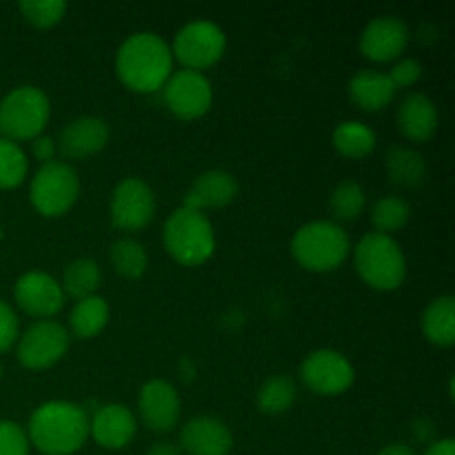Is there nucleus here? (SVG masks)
<instances>
[{
  "instance_id": "8",
  "label": "nucleus",
  "mask_w": 455,
  "mask_h": 455,
  "mask_svg": "<svg viewBox=\"0 0 455 455\" xmlns=\"http://www.w3.org/2000/svg\"><path fill=\"white\" fill-rule=\"evenodd\" d=\"M227 52V34L220 25L213 20L200 18V20L187 22L173 36L172 53L173 60L182 65V69L200 71L216 65Z\"/></svg>"
},
{
  "instance_id": "30",
  "label": "nucleus",
  "mask_w": 455,
  "mask_h": 455,
  "mask_svg": "<svg viewBox=\"0 0 455 455\" xmlns=\"http://www.w3.org/2000/svg\"><path fill=\"white\" fill-rule=\"evenodd\" d=\"M364 207H367V194H364L363 185L349 180V178L338 182L336 189L329 196V209H331L333 218L340 222H355L363 216Z\"/></svg>"
},
{
  "instance_id": "9",
  "label": "nucleus",
  "mask_w": 455,
  "mask_h": 455,
  "mask_svg": "<svg viewBox=\"0 0 455 455\" xmlns=\"http://www.w3.org/2000/svg\"><path fill=\"white\" fill-rule=\"evenodd\" d=\"M69 331L56 320H36L18 336V363L31 371L52 369L69 351Z\"/></svg>"
},
{
  "instance_id": "39",
  "label": "nucleus",
  "mask_w": 455,
  "mask_h": 455,
  "mask_svg": "<svg viewBox=\"0 0 455 455\" xmlns=\"http://www.w3.org/2000/svg\"><path fill=\"white\" fill-rule=\"evenodd\" d=\"M145 455H182V451L178 444L167 443V440H160V443L151 444V447L147 449Z\"/></svg>"
},
{
  "instance_id": "13",
  "label": "nucleus",
  "mask_w": 455,
  "mask_h": 455,
  "mask_svg": "<svg viewBox=\"0 0 455 455\" xmlns=\"http://www.w3.org/2000/svg\"><path fill=\"white\" fill-rule=\"evenodd\" d=\"M182 403L176 387L163 378L145 382L138 394V416L142 425L154 434H169L180 420Z\"/></svg>"
},
{
  "instance_id": "28",
  "label": "nucleus",
  "mask_w": 455,
  "mask_h": 455,
  "mask_svg": "<svg viewBox=\"0 0 455 455\" xmlns=\"http://www.w3.org/2000/svg\"><path fill=\"white\" fill-rule=\"evenodd\" d=\"M109 262L118 275L127 280H140L149 267V256L136 238H120L111 244Z\"/></svg>"
},
{
  "instance_id": "33",
  "label": "nucleus",
  "mask_w": 455,
  "mask_h": 455,
  "mask_svg": "<svg viewBox=\"0 0 455 455\" xmlns=\"http://www.w3.org/2000/svg\"><path fill=\"white\" fill-rule=\"evenodd\" d=\"M29 438L18 422L0 420V455H29Z\"/></svg>"
},
{
  "instance_id": "10",
  "label": "nucleus",
  "mask_w": 455,
  "mask_h": 455,
  "mask_svg": "<svg viewBox=\"0 0 455 455\" xmlns=\"http://www.w3.org/2000/svg\"><path fill=\"white\" fill-rule=\"evenodd\" d=\"M109 218L114 229L136 234L156 218V194L142 178L129 176L111 191Z\"/></svg>"
},
{
  "instance_id": "27",
  "label": "nucleus",
  "mask_w": 455,
  "mask_h": 455,
  "mask_svg": "<svg viewBox=\"0 0 455 455\" xmlns=\"http://www.w3.org/2000/svg\"><path fill=\"white\" fill-rule=\"evenodd\" d=\"M296 380L291 376H284V373H275V376L267 378L260 385L256 395V404L267 416H283L296 403Z\"/></svg>"
},
{
  "instance_id": "29",
  "label": "nucleus",
  "mask_w": 455,
  "mask_h": 455,
  "mask_svg": "<svg viewBox=\"0 0 455 455\" xmlns=\"http://www.w3.org/2000/svg\"><path fill=\"white\" fill-rule=\"evenodd\" d=\"M371 225L378 234L394 235L395 231H403L411 220V204L400 196H382L371 207Z\"/></svg>"
},
{
  "instance_id": "37",
  "label": "nucleus",
  "mask_w": 455,
  "mask_h": 455,
  "mask_svg": "<svg viewBox=\"0 0 455 455\" xmlns=\"http://www.w3.org/2000/svg\"><path fill=\"white\" fill-rule=\"evenodd\" d=\"M413 431V438L418 440V443H425V444H431L435 438V425L429 420V418H418L416 422H413L411 427Z\"/></svg>"
},
{
  "instance_id": "25",
  "label": "nucleus",
  "mask_w": 455,
  "mask_h": 455,
  "mask_svg": "<svg viewBox=\"0 0 455 455\" xmlns=\"http://www.w3.org/2000/svg\"><path fill=\"white\" fill-rule=\"evenodd\" d=\"M333 147L349 160H363L371 156L378 147V136L369 124L360 120H345L333 129Z\"/></svg>"
},
{
  "instance_id": "14",
  "label": "nucleus",
  "mask_w": 455,
  "mask_h": 455,
  "mask_svg": "<svg viewBox=\"0 0 455 455\" xmlns=\"http://www.w3.org/2000/svg\"><path fill=\"white\" fill-rule=\"evenodd\" d=\"M16 305L38 320H52L65 305V291L53 275L44 271H27L13 287Z\"/></svg>"
},
{
  "instance_id": "26",
  "label": "nucleus",
  "mask_w": 455,
  "mask_h": 455,
  "mask_svg": "<svg viewBox=\"0 0 455 455\" xmlns=\"http://www.w3.org/2000/svg\"><path fill=\"white\" fill-rule=\"evenodd\" d=\"M100 280L102 271L96 260H92V258H76L62 271L60 287L74 300H83V298L96 296V289L100 287Z\"/></svg>"
},
{
  "instance_id": "32",
  "label": "nucleus",
  "mask_w": 455,
  "mask_h": 455,
  "mask_svg": "<svg viewBox=\"0 0 455 455\" xmlns=\"http://www.w3.org/2000/svg\"><path fill=\"white\" fill-rule=\"evenodd\" d=\"M18 9L36 29H52L67 16V3L62 0H22Z\"/></svg>"
},
{
  "instance_id": "15",
  "label": "nucleus",
  "mask_w": 455,
  "mask_h": 455,
  "mask_svg": "<svg viewBox=\"0 0 455 455\" xmlns=\"http://www.w3.org/2000/svg\"><path fill=\"white\" fill-rule=\"evenodd\" d=\"M409 27L398 16H378L360 34V52L373 62L400 60L407 49Z\"/></svg>"
},
{
  "instance_id": "17",
  "label": "nucleus",
  "mask_w": 455,
  "mask_h": 455,
  "mask_svg": "<svg viewBox=\"0 0 455 455\" xmlns=\"http://www.w3.org/2000/svg\"><path fill=\"white\" fill-rule=\"evenodd\" d=\"M136 431L138 422L133 411L118 403L102 404L89 418V438H93V443L109 451L127 447L136 438Z\"/></svg>"
},
{
  "instance_id": "21",
  "label": "nucleus",
  "mask_w": 455,
  "mask_h": 455,
  "mask_svg": "<svg viewBox=\"0 0 455 455\" xmlns=\"http://www.w3.org/2000/svg\"><path fill=\"white\" fill-rule=\"evenodd\" d=\"M349 98L358 109L376 114L394 102L395 87L385 71L360 69L349 80Z\"/></svg>"
},
{
  "instance_id": "4",
  "label": "nucleus",
  "mask_w": 455,
  "mask_h": 455,
  "mask_svg": "<svg viewBox=\"0 0 455 455\" xmlns=\"http://www.w3.org/2000/svg\"><path fill=\"white\" fill-rule=\"evenodd\" d=\"M354 265L360 280L376 291H395L407 280V256L394 235L364 234L354 247Z\"/></svg>"
},
{
  "instance_id": "12",
  "label": "nucleus",
  "mask_w": 455,
  "mask_h": 455,
  "mask_svg": "<svg viewBox=\"0 0 455 455\" xmlns=\"http://www.w3.org/2000/svg\"><path fill=\"white\" fill-rule=\"evenodd\" d=\"M160 92H163L164 107L180 120L203 118L213 105L212 80L200 71H173Z\"/></svg>"
},
{
  "instance_id": "18",
  "label": "nucleus",
  "mask_w": 455,
  "mask_h": 455,
  "mask_svg": "<svg viewBox=\"0 0 455 455\" xmlns=\"http://www.w3.org/2000/svg\"><path fill=\"white\" fill-rule=\"evenodd\" d=\"M178 447L189 455H229L234 449V435L218 418L196 416L182 425Z\"/></svg>"
},
{
  "instance_id": "3",
  "label": "nucleus",
  "mask_w": 455,
  "mask_h": 455,
  "mask_svg": "<svg viewBox=\"0 0 455 455\" xmlns=\"http://www.w3.org/2000/svg\"><path fill=\"white\" fill-rule=\"evenodd\" d=\"M351 240L345 227L333 220H314L302 225L291 238V256L302 269L329 274L345 265Z\"/></svg>"
},
{
  "instance_id": "2",
  "label": "nucleus",
  "mask_w": 455,
  "mask_h": 455,
  "mask_svg": "<svg viewBox=\"0 0 455 455\" xmlns=\"http://www.w3.org/2000/svg\"><path fill=\"white\" fill-rule=\"evenodd\" d=\"M27 438L44 455H74L89 440V413L76 403L49 400L31 413Z\"/></svg>"
},
{
  "instance_id": "24",
  "label": "nucleus",
  "mask_w": 455,
  "mask_h": 455,
  "mask_svg": "<svg viewBox=\"0 0 455 455\" xmlns=\"http://www.w3.org/2000/svg\"><path fill=\"white\" fill-rule=\"evenodd\" d=\"M109 305L102 296H89L83 300H76L74 309L69 311V329L80 340H92L109 323Z\"/></svg>"
},
{
  "instance_id": "20",
  "label": "nucleus",
  "mask_w": 455,
  "mask_h": 455,
  "mask_svg": "<svg viewBox=\"0 0 455 455\" xmlns=\"http://www.w3.org/2000/svg\"><path fill=\"white\" fill-rule=\"evenodd\" d=\"M398 129L407 140L427 142L435 136L440 124V114L435 102L427 93L413 92L403 98L398 107Z\"/></svg>"
},
{
  "instance_id": "1",
  "label": "nucleus",
  "mask_w": 455,
  "mask_h": 455,
  "mask_svg": "<svg viewBox=\"0 0 455 455\" xmlns=\"http://www.w3.org/2000/svg\"><path fill=\"white\" fill-rule=\"evenodd\" d=\"M173 74L172 44L154 31L132 34L116 53V76L136 93H156Z\"/></svg>"
},
{
  "instance_id": "22",
  "label": "nucleus",
  "mask_w": 455,
  "mask_h": 455,
  "mask_svg": "<svg viewBox=\"0 0 455 455\" xmlns=\"http://www.w3.org/2000/svg\"><path fill=\"white\" fill-rule=\"evenodd\" d=\"M385 169L389 180L404 189H418L425 185L429 176L425 156L407 145L389 147L385 156Z\"/></svg>"
},
{
  "instance_id": "35",
  "label": "nucleus",
  "mask_w": 455,
  "mask_h": 455,
  "mask_svg": "<svg viewBox=\"0 0 455 455\" xmlns=\"http://www.w3.org/2000/svg\"><path fill=\"white\" fill-rule=\"evenodd\" d=\"M18 340V315L4 300H0V354L12 349Z\"/></svg>"
},
{
  "instance_id": "6",
  "label": "nucleus",
  "mask_w": 455,
  "mask_h": 455,
  "mask_svg": "<svg viewBox=\"0 0 455 455\" xmlns=\"http://www.w3.org/2000/svg\"><path fill=\"white\" fill-rule=\"evenodd\" d=\"M52 118V102L47 93L34 84L13 87L0 100V138L12 142L34 140Z\"/></svg>"
},
{
  "instance_id": "38",
  "label": "nucleus",
  "mask_w": 455,
  "mask_h": 455,
  "mask_svg": "<svg viewBox=\"0 0 455 455\" xmlns=\"http://www.w3.org/2000/svg\"><path fill=\"white\" fill-rule=\"evenodd\" d=\"M425 455H455V440L453 438H438L431 444H427Z\"/></svg>"
},
{
  "instance_id": "34",
  "label": "nucleus",
  "mask_w": 455,
  "mask_h": 455,
  "mask_svg": "<svg viewBox=\"0 0 455 455\" xmlns=\"http://www.w3.org/2000/svg\"><path fill=\"white\" fill-rule=\"evenodd\" d=\"M387 76L394 83L395 92L398 89H409L420 83L422 62L416 60V58H400V60H395V65L391 67V71Z\"/></svg>"
},
{
  "instance_id": "16",
  "label": "nucleus",
  "mask_w": 455,
  "mask_h": 455,
  "mask_svg": "<svg viewBox=\"0 0 455 455\" xmlns=\"http://www.w3.org/2000/svg\"><path fill=\"white\" fill-rule=\"evenodd\" d=\"M109 142V124L98 116H78L58 133V156L62 160H87L100 154Z\"/></svg>"
},
{
  "instance_id": "11",
  "label": "nucleus",
  "mask_w": 455,
  "mask_h": 455,
  "mask_svg": "<svg viewBox=\"0 0 455 455\" xmlns=\"http://www.w3.org/2000/svg\"><path fill=\"white\" fill-rule=\"evenodd\" d=\"M300 378L315 395H342L355 380V369L345 354L336 349H315L300 364Z\"/></svg>"
},
{
  "instance_id": "31",
  "label": "nucleus",
  "mask_w": 455,
  "mask_h": 455,
  "mask_svg": "<svg viewBox=\"0 0 455 455\" xmlns=\"http://www.w3.org/2000/svg\"><path fill=\"white\" fill-rule=\"evenodd\" d=\"M29 173V160L18 142L0 138V189H16Z\"/></svg>"
},
{
  "instance_id": "41",
  "label": "nucleus",
  "mask_w": 455,
  "mask_h": 455,
  "mask_svg": "<svg viewBox=\"0 0 455 455\" xmlns=\"http://www.w3.org/2000/svg\"><path fill=\"white\" fill-rule=\"evenodd\" d=\"M3 373H4V369H3V363H0V378H3Z\"/></svg>"
},
{
  "instance_id": "40",
  "label": "nucleus",
  "mask_w": 455,
  "mask_h": 455,
  "mask_svg": "<svg viewBox=\"0 0 455 455\" xmlns=\"http://www.w3.org/2000/svg\"><path fill=\"white\" fill-rule=\"evenodd\" d=\"M376 455H418V453L413 451V447H409V444L391 443V444H387V447H382Z\"/></svg>"
},
{
  "instance_id": "23",
  "label": "nucleus",
  "mask_w": 455,
  "mask_h": 455,
  "mask_svg": "<svg viewBox=\"0 0 455 455\" xmlns=\"http://www.w3.org/2000/svg\"><path fill=\"white\" fill-rule=\"evenodd\" d=\"M422 333L434 347L447 349L455 342V298L438 296L427 305L422 314Z\"/></svg>"
},
{
  "instance_id": "19",
  "label": "nucleus",
  "mask_w": 455,
  "mask_h": 455,
  "mask_svg": "<svg viewBox=\"0 0 455 455\" xmlns=\"http://www.w3.org/2000/svg\"><path fill=\"white\" fill-rule=\"evenodd\" d=\"M238 191L240 185L234 173L225 172V169H209L191 182L182 207L200 213L209 212V209L229 207L238 198Z\"/></svg>"
},
{
  "instance_id": "36",
  "label": "nucleus",
  "mask_w": 455,
  "mask_h": 455,
  "mask_svg": "<svg viewBox=\"0 0 455 455\" xmlns=\"http://www.w3.org/2000/svg\"><path fill=\"white\" fill-rule=\"evenodd\" d=\"M31 154H34V158L38 160L40 164L53 163L58 156L56 140H53L52 136H44V133H40L38 138H34V140H31Z\"/></svg>"
},
{
  "instance_id": "7",
  "label": "nucleus",
  "mask_w": 455,
  "mask_h": 455,
  "mask_svg": "<svg viewBox=\"0 0 455 455\" xmlns=\"http://www.w3.org/2000/svg\"><path fill=\"white\" fill-rule=\"evenodd\" d=\"M80 196V178L65 160L40 164L29 185V200L44 218H60L76 204Z\"/></svg>"
},
{
  "instance_id": "5",
  "label": "nucleus",
  "mask_w": 455,
  "mask_h": 455,
  "mask_svg": "<svg viewBox=\"0 0 455 455\" xmlns=\"http://www.w3.org/2000/svg\"><path fill=\"white\" fill-rule=\"evenodd\" d=\"M163 243L178 265L200 267L216 251V231L207 213L178 207L164 222Z\"/></svg>"
}]
</instances>
